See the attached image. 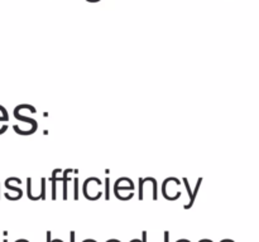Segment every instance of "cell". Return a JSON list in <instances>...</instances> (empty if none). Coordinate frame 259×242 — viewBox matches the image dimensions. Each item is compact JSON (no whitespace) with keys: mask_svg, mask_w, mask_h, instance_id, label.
<instances>
[{"mask_svg":"<svg viewBox=\"0 0 259 242\" xmlns=\"http://www.w3.org/2000/svg\"><path fill=\"white\" fill-rule=\"evenodd\" d=\"M101 186H103V184H101L99 178L93 176V178L86 179L85 184H83V193H85V196L90 199L99 198V197L101 196V193H103Z\"/></svg>","mask_w":259,"mask_h":242,"instance_id":"6da1fadb","label":"cell"},{"mask_svg":"<svg viewBox=\"0 0 259 242\" xmlns=\"http://www.w3.org/2000/svg\"><path fill=\"white\" fill-rule=\"evenodd\" d=\"M182 182H184L185 187H186V189H187V191H189V197H190V203L186 204V206H185V208H190V207H191L192 204H194L195 197H196L197 192H199V189H200V186H201L202 178L197 179V184H196V187H195V191L194 192H191V189H190V184H189V180H187V178L182 179Z\"/></svg>","mask_w":259,"mask_h":242,"instance_id":"7a4b0ae2","label":"cell"},{"mask_svg":"<svg viewBox=\"0 0 259 242\" xmlns=\"http://www.w3.org/2000/svg\"><path fill=\"white\" fill-rule=\"evenodd\" d=\"M73 182H75V198L77 199L78 198V178L77 176L73 179Z\"/></svg>","mask_w":259,"mask_h":242,"instance_id":"3957f363","label":"cell"},{"mask_svg":"<svg viewBox=\"0 0 259 242\" xmlns=\"http://www.w3.org/2000/svg\"><path fill=\"white\" fill-rule=\"evenodd\" d=\"M105 182H106V196H105V198L109 199V198H110V196H109V178H106Z\"/></svg>","mask_w":259,"mask_h":242,"instance_id":"277c9868","label":"cell"},{"mask_svg":"<svg viewBox=\"0 0 259 242\" xmlns=\"http://www.w3.org/2000/svg\"><path fill=\"white\" fill-rule=\"evenodd\" d=\"M85 242H95V241H93V239H86Z\"/></svg>","mask_w":259,"mask_h":242,"instance_id":"5b68a950","label":"cell"},{"mask_svg":"<svg viewBox=\"0 0 259 242\" xmlns=\"http://www.w3.org/2000/svg\"><path fill=\"white\" fill-rule=\"evenodd\" d=\"M108 242H119V241H116V239H111V241H108Z\"/></svg>","mask_w":259,"mask_h":242,"instance_id":"8992f818","label":"cell"},{"mask_svg":"<svg viewBox=\"0 0 259 242\" xmlns=\"http://www.w3.org/2000/svg\"><path fill=\"white\" fill-rule=\"evenodd\" d=\"M132 242H142V241H139V239H134V241H132Z\"/></svg>","mask_w":259,"mask_h":242,"instance_id":"52a82bcc","label":"cell"},{"mask_svg":"<svg viewBox=\"0 0 259 242\" xmlns=\"http://www.w3.org/2000/svg\"><path fill=\"white\" fill-rule=\"evenodd\" d=\"M179 242H189V241H186V239H181V241H179Z\"/></svg>","mask_w":259,"mask_h":242,"instance_id":"ba28073f","label":"cell"},{"mask_svg":"<svg viewBox=\"0 0 259 242\" xmlns=\"http://www.w3.org/2000/svg\"><path fill=\"white\" fill-rule=\"evenodd\" d=\"M4 242H7V241H4Z\"/></svg>","mask_w":259,"mask_h":242,"instance_id":"9c48e42d","label":"cell"}]
</instances>
